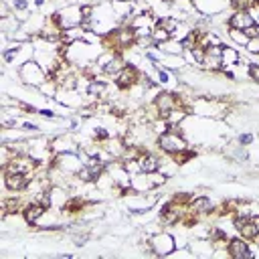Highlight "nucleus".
Listing matches in <instances>:
<instances>
[{
  "label": "nucleus",
  "instance_id": "nucleus-1",
  "mask_svg": "<svg viewBox=\"0 0 259 259\" xmlns=\"http://www.w3.org/2000/svg\"><path fill=\"white\" fill-rule=\"evenodd\" d=\"M156 146H158V150H160L162 154L174 156V154L186 150V148H188V142H186V138H184V134H182V127H180V125H174V127L166 130L164 134H160V136L156 138Z\"/></svg>",
  "mask_w": 259,
  "mask_h": 259
},
{
  "label": "nucleus",
  "instance_id": "nucleus-2",
  "mask_svg": "<svg viewBox=\"0 0 259 259\" xmlns=\"http://www.w3.org/2000/svg\"><path fill=\"white\" fill-rule=\"evenodd\" d=\"M168 176H164L160 170L158 172H138L132 176V184L130 188L134 192H150V190H156L160 186H164Z\"/></svg>",
  "mask_w": 259,
  "mask_h": 259
},
{
  "label": "nucleus",
  "instance_id": "nucleus-3",
  "mask_svg": "<svg viewBox=\"0 0 259 259\" xmlns=\"http://www.w3.org/2000/svg\"><path fill=\"white\" fill-rule=\"evenodd\" d=\"M51 16L59 24L61 30L81 26V22H83V12H81V6L79 4H67L65 8H59L57 12H53Z\"/></svg>",
  "mask_w": 259,
  "mask_h": 259
},
{
  "label": "nucleus",
  "instance_id": "nucleus-4",
  "mask_svg": "<svg viewBox=\"0 0 259 259\" xmlns=\"http://www.w3.org/2000/svg\"><path fill=\"white\" fill-rule=\"evenodd\" d=\"M148 247L158 257H168L176 251V239L168 231H158L148 239Z\"/></svg>",
  "mask_w": 259,
  "mask_h": 259
},
{
  "label": "nucleus",
  "instance_id": "nucleus-5",
  "mask_svg": "<svg viewBox=\"0 0 259 259\" xmlns=\"http://www.w3.org/2000/svg\"><path fill=\"white\" fill-rule=\"evenodd\" d=\"M83 158L79 156V152H61V154H55L53 156V162H51V166H55V168H59L61 172H65V174H69V176H77V172L83 168Z\"/></svg>",
  "mask_w": 259,
  "mask_h": 259
},
{
  "label": "nucleus",
  "instance_id": "nucleus-6",
  "mask_svg": "<svg viewBox=\"0 0 259 259\" xmlns=\"http://www.w3.org/2000/svg\"><path fill=\"white\" fill-rule=\"evenodd\" d=\"M18 77H20V81L22 83H26V85H32V87H40L47 79H49V75H47V71L34 61V59H30L28 63H24L22 67H18Z\"/></svg>",
  "mask_w": 259,
  "mask_h": 259
},
{
  "label": "nucleus",
  "instance_id": "nucleus-7",
  "mask_svg": "<svg viewBox=\"0 0 259 259\" xmlns=\"http://www.w3.org/2000/svg\"><path fill=\"white\" fill-rule=\"evenodd\" d=\"M152 105H154L158 117H166L172 109H176V107H180L184 103H182V97L178 93H174V91H160V93H156Z\"/></svg>",
  "mask_w": 259,
  "mask_h": 259
},
{
  "label": "nucleus",
  "instance_id": "nucleus-8",
  "mask_svg": "<svg viewBox=\"0 0 259 259\" xmlns=\"http://www.w3.org/2000/svg\"><path fill=\"white\" fill-rule=\"evenodd\" d=\"M40 164L30 154H14L6 164L4 172H20V174H34Z\"/></svg>",
  "mask_w": 259,
  "mask_h": 259
},
{
  "label": "nucleus",
  "instance_id": "nucleus-9",
  "mask_svg": "<svg viewBox=\"0 0 259 259\" xmlns=\"http://www.w3.org/2000/svg\"><path fill=\"white\" fill-rule=\"evenodd\" d=\"M188 111H196L198 115H223L225 113V103H221L219 99H208V97H200L192 103V107H188Z\"/></svg>",
  "mask_w": 259,
  "mask_h": 259
},
{
  "label": "nucleus",
  "instance_id": "nucleus-10",
  "mask_svg": "<svg viewBox=\"0 0 259 259\" xmlns=\"http://www.w3.org/2000/svg\"><path fill=\"white\" fill-rule=\"evenodd\" d=\"M113 79H115V85H117L119 89H127V91H130L134 85L140 83L142 73H140V69H138L136 65H125Z\"/></svg>",
  "mask_w": 259,
  "mask_h": 259
},
{
  "label": "nucleus",
  "instance_id": "nucleus-11",
  "mask_svg": "<svg viewBox=\"0 0 259 259\" xmlns=\"http://www.w3.org/2000/svg\"><path fill=\"white\" fill-rule=\"evenodd\" d=\"M32 174H20V172H4V186L10 192H22L26 190Z\"/></svg>",
  "mask_w": 259,
  "mask_h": 259
},
{
  "label": "nucleus",
  "instance_id": "nucleus-12",
  "mask_svg": "<svg viewBox=\"0 0 259 259\" xmlns=\"http://www.w3.org/2000/svg\"><path fill=\"white\" fill-rule=\"evenodd\" d=\"M227 253H229V257H233V259L253 257V249L249 247V241L243 239V237L229 239V243H227Z\"/></svg>",
  "mask_w": 259,
  "mask_h": 259
},
{
  "label": "nucleus",
  "instance_id": "nucleus-13",
  "mask_svg": "<svg viewBox=\"0 0 259 259\" xmlns=\"http://www.w3.org/2000/svg\"><path fill=\"white\" fill-rule=\"evenodd\" d=\"M251 24H255V18H253L251 10H233V14L227 20L229 28H239V30H245Z\"/></svg>",
  "mask_w": 259,
  "mask_h": 259
},
{
  "label": "nucleus",
  "instance_id": "nucleus-14",
  "mask_svg": "<svg viewBox=\"0 0 259 259\" xmlns=\"http://www.w3.org/2000/svg\"><path fill=\"white\" fill-rule=\"evenodd\" d=\"M202 67H206L210 71H221L223 69V45H212L204 51Z\"/></svg>",
  "mask_w": 259,
  "mask_h": 259
},
{
  "label": "nucleus",
  "instance_id": "nucleus-15",
  "mask_svg": "<svg viewBox=\"0 0 259 259\" xmlns=\"http://www.w3.org/2000/svg\"><path fill=\"white\" fill-rule=\"evenodd\" d=\"M51 150H53V154H61V152H77L79 150V146H77V142L73 140V136L71 134H59V136H55V138H51Z\"/></svg>",
  "mask_w": 259,
  "mask_h": 259
},
{
  "label": "nucleus",
  "instance_id": "nucleus-16",
  "mask_svg": "<svg viewBox=\"0 0 259 259\" xmlns=\"http://www.w3.org/2000/svg\"><path fill=\"white\" fill-rule=\"evenodd\" d=\"M138 168L140 172H158L160 170V164H162V158H158L156 154L148 152V150H142V154L138 156Z\"/></svg>",
  "mask_w": 259,
  "mask_h": 259
},
{
  "label": "nucleus",
  "instance_id": "nucleus-17",
  "mask_svg": "<svg viewBox=\"0 0 259 259\" xmlns=\"http://www.w3.org/2000/svg\"><path fill=\"white\" fill-rule=\"evenodd\" d=\"M188 210L194 214V217H204V214H210L212 210V200L208 196H190L188 200Z\"/></svg>",
  "mask_w": 259,
  "mask_h": 259
},
{
  "label": "nucleus",
  "instance_id": "nucleus-18",
  "mask_svg": "<svg viewBox=\"0 0 259 259\" xmlns=\"http://www.w3.org/2000/svg\"><path fill=\"white\" fill-rule=\"evenodd\" d=\"M45 210H47V206H42L40 202L28 200V202L24 204V208H22V217H24V221H26L30 227H36V223L40 221V217L45 214Z\"/></svg>",
  "mask_w": 259,
  "mask_h": 259
},
{
  "label": "nucleus",
  "instance_id": "nucleus-19",
  "mask_svg": "<svg viewBox=\"0 0 259 259\" xmlns=\"http://www.w3.org/2000/svg\"><path fill=\"white\" fill-rule=\"evenodd\" d=\"M127 65V61H125V57L121 55V53H113V57L101 67V73L103 75H107V77H115L123 67Z\"/></svg>",
  "mask_w": 259,
  "mask_h": 259
},
{
  "label": "nucleus",
  "instance_id": "nucleus-20",
  "mask_svg": "<svg viewBox=\"0 0 259 259\" xmlns=\"http://www.w3.org/2000/svg\"><path fill=\"white\" fill-rule=\"evenodd\" d=\"M49 194H51V208H59V210H63L65 204H67V200H69V196H67V188H65V186H59V184H53L51 190H49Z\"/></svg>",
  "mask_w": 259,
  "mask_h": 259
},
{
  "label": "nucleus",
  "instance_id": "nucleus-21",
  "mask_svg": "<svg viewBox=\"0 0 259 259\" xmlns=\"http://www.w3.org/2000/svg\"><path fill=\"white\" fill-rule=\"evenodd\" d=\"M107 83L105 81H101V79H97V77H91L89 81H87V95L89 97H97V99H101V97H105V93H107Z\"/></svg>",
  "mask_w": 259,
  "mask_h": 259
},
{
  "label": "nucleus",
  "instance_id": "nucleus-22",
  "mask_svg": "<svg viewBox=\"0 0 259 259\" xmlns=\"http://www.w3.org/2000/svg\"><path fill=\"white\" fill-rule=\"evenodd\" d=\"M28 202V200H26ZM20 196H6L2 198V214H12V212H22L24 204H26Z\"/></svg>",
  "mask_w": 259,
  "mask_h": 259
},
{
  "label": "nucleus",
  "instance_id": "nucleus-23",
  "mask_svg": "<svg viewBox=\"0 0 259 259\" xmlns=\"http://www.w3.org/2000/svg\"><path fill=\"white\" fill-rule=\"evenodd\" d=\"M156 47H158V51L164 53V55H176V57H182V55H184L182 42H180L178 38H168V40H164V42H160V45H156Z\"/></svg>",
  "mask_w": 259,
  "mask_h": 259
},
{
  "label": "nucleus",
  "instance_id": "nucleus-24",
  "mask_svg": "<svg viewBox=\"0 0 259 259\" xmlns=\"http://www.w3.org/2000/svg\"><path fill=\"white\" fill-rule=\"evenodd\" d=\"M87 204H89V202H87L83 196L73 194V196H69V200H67L65 208H63V212H65V214H79V212H83V208H85Z\"/></svg>",
  "mask_w": 259,
  "mask_h": 259
},
{
  "label": "nucleus",
  "instance_id": "nucleus-25",
  "mask_svg": "<svg viewBox=\"0 0 259 259\" xmlns=\"http://www.w3.org/2000/svg\"><path fill=\"white\" fill-rule=\"evenodd\" d=\"M241 63V55L237 49L233 47H223V69H229V67H235Z\"/></svg>",
  "mask_w": 259,
  "mask_h": 259
},
{
  "label": "nucleus",
  "instance_id": "nucleus-26",
  "mask_svg": "<svg viewBox=\"0 0 259 259\" xmlns=\"http://www.w3.org/2000/svg\"><path fill=\"white\" fill-rule=\"evenodd\" d=\"M229 38L239 47H245L249 42V36L245 34V30H239V28H229Z\"/></svg>",
  "mask_w": 259,
  "mask_h": 259
},
{
  "label": "nucleus",
  "instance_id": "nucleus-27",
  "mask_svg": "<svg viewBox=\"0 0 259 259\" xmlns=\"http://www.w3.org/2000/svg\"><path fill=\"white\" fill-rule=\"evenodd\" d=\"M152 38H154V42H156V45H160V42H164V40L172 38V34H170L168 30H164L160 24H156V26H154V30H152Z\"/></svg>",
  "mask_w": 259,
  "mask_h": 259
},
{
  "label": "nucleus",
  "instance_id": "nucleus-28",
  "mask_svg": "<svg viewBox=\"0 0 259 259\" xmlns=\"http://www.w3.org/2000/svg\"><path fill=\"white\" fill-rule=\"evenodd\" d=\"M194 154H196V152H192V150H188V148H186V150H182V152L174 154L172 158H174V162L180 166V164H186L188 160H192V158H194Z\"/></svg>",
  "mask_w": 259,
  "mask_h": 259
},
{
  "label": "nucleus",
  "instance_id": "nucleus-29",
  "mask_svg": "<svg viewBox=\"0 0 259 259\" xmlns=\"http://www.w3.org/2000/svg\"><path fill=\"white\" fill-rule=\"evenodd\" d=\"M109 138H111V134H109L105 127H95V130H93V140H95L97 144H105Z\"/></svg>",
  "mask_w": 259,
  "mask_h": 259
},
{
  "label": "nucleus",
  "instance_id": "nucleus-30",
  "mask_svg": "<svg viewBox=\"0 0 259 259\" xmlns=\"http://www.w3.org/2000/svg\"><path fill=\"white\" fill-rule=\"evenodd\" d=\"M10 6H12V10L14 12H28V0H12L10 2Z\"/></svg>",
  "mask_w": 259,
  "mask_h": 259
},
{
  "label": "nucleus",
  "instance_id": "nucleus-31",
  "mask_svg": "<svg viewBox=\"0 0 259 259\" xmlns=\"http://www.w3.org/2000/svg\"><path fill=\"white\" fill-rule=\"evenodd\" d=\"M237 142H239L241 146H251V144L255 142V136H253V134H249V132H245V134H239Z\"/></svg>",
  "mask_w": 259,
  "mask_h": 259
},
{
  "label": "nucleus",
  "instance_id": "nucleus-32",
  "mask_svg": "<svg viewBox=\"0 0 259 259\" xmlns=\"http://www.w3.org/2000/svg\"><path fill=\"white\" fill-rule=\"evenodd\" d=\"M245 49H247L251 55H259V36H255V38H249V42L245 45Z\"/></svg>",
  "mask_w": 259,
  "mask_h": 259
},
{
  "label": "nucleus",
  "instance_id": "nucleus-33",
  "mask_svg": "<svg viewBox=\"0 0 259 259\" xmlns=\"http://www.w3.org/2000/svg\"><path fill=\"white\" fill-rule=\"evenodd\" d=\"M73 241H75L77 247H83V245H87V241H89V233H87V231L81 233V235H79V233H77V235L73 233Z\"/></svg>",
  "mask_w": 259,
  "mask_h": 259
},
{
  "label": "nucleus",
  "instance_id": "nucleus-34",
  "mask_svg": "<svg viewBox=\"0 0 259 259\" xmlns=\"http://www.w3.org/2000/svg\"><path fill=\"white\" fill-rule=\"evenodd\" d=\"M247 73H249V77H251L253 81H257V83H259V65L249 63V65H247Z\"/></svg>",
  "mask_w": 259,
  "mask_h": 259
},
{
  "label": "nucleus",
  "instance_id": "nucleus-35",
  "mask_svg": "<svg viewBox=\"0 0 259 259\" xmlns=\"http://www.w3.org/2000/svg\"><path fill=\"white\" fill-rule=\"evenodd\" d=\"M245 34H247L249 38H255V36H259V24L255 22V24H251L249 28H245Z\"/></svg>",
  "mask_w": 259,
  "mask_h": 259
},
{
  "label": "nucleus",
  "instance_id": "nucleus-36",
  "mask_svg": "<svg viewBox=\"0 0 259 259\" xmlns=\"http://www.w3.org/2000/svg\"><path fill=\"white\" fill-rule=\"evenodd\" d=\"M38 115H40V117H45V119H55V117H57V115H55V111H53V109H49V107L38 109Z\"/></svg>",
  "mask_w": 259,
  "mask_h": 259
},
{
  "label": "nucleus",
  "instance_id": "nucleus-37",
  "mask_svg": "<svg viewBox=\"0 0 259 259\" xmlns=\"http://www.w3.org/2000/svg\"><path fill=\"white\" fill-rule=\"evenodd\" d=\"M22 130H24V132H32V134H36V132H38V125H36V123H30V121H24V123H22Z\"/></svg>",
  "mask_w": 259,
  "mask_h": 259
},
{
  "label": "nucleus",
  "instance_id": "nucleus-38",
  "mask_svg": "<svg viewBox=\"0 0 259 259\" xmlns=\"http://www.w3.org/2000/svg\"><path fill=\"white\" fill-rule=\"evenodd\" d=\"M251 14H253V18H255V22L259 24V4H255V6L251 8Z\"/></svg>",
  "mask_w": 259,
  "mask_h": 259
},
{
  "label": "nucleus",
  "instance_id": "nucleus-39",
  "mask_svg": "<svg viewBox=\"0 0 259 259\" xmlns=\"http://www.w3.org/2000/svg\"><path fill=\"white\" fill-rule=\"evenodd\" d=\"M77 125H79V121H77V119H71V121H69V127H71V130H75Z\"/></svg>",
  "mask_w": 259,
  "mask_h": 259
},
{
  "label": "nucleus",
  "instance_id": "nucleus-40",
  "mask_svg": "<svg viewBox=\"0 0 259 259\" xmlns=\"http://www.w3.org/2000/svg\"><path fill=\"white\" fill-rule=\"evenodd\" d=\"M45 2H47V0H34V6L40 8V6H45Z\"/></svg>",
  "mask_w": 259,
  "mask_h": 259
},
{
  "label": "nucleus",
  "instance_id": "nucleus-41",
  "mask_svg": "<svg viewBox=\"0 0 259 259\" xmlns=\"http://www.w3.org/2000/svg\"><path fill=\"white\" fill-rule=\"evenodd\" d=\"M255 2H257V4H259V0H255Z\"/></svg>",
  "mask_w": 259,
  "mask_h": 259
}]
</instances>
